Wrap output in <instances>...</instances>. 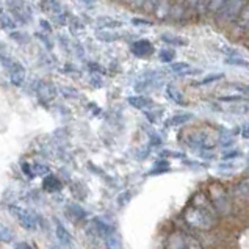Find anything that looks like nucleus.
Wrapping results in <instances>:
<instances>
[{
    "label": "nucleus",
    "instance_id": "42",
    "mask_svg": "<svg viewBox=\"0 0 249 249\" xmlns=\"http://www.w3.org/2000/svg\"><path fill=\"white\" fill-rule=\"evenodd\" d=\"M71 25H72V27H71V32H72V33H77V32H82L83 30V25L77 19H75V22L72 20V22H71Z\"/></svg>",
    "mask_w": 249,
    "mask_h": 249
},
{
    "label": "nucleus",
    "instance_id": "18",
    "mask_svg": "<svg viewBox=\"0 0 249 249\" xmlns=\"http://www.w3.org/2000/svg\"><path fill=\"white\" fill-rule=\"evenodd\" d=\"M66 215L72 219V221H82V219L87 218L88 213L85 212L79 204H71L66 210Z\"/></svg>",
    "mask_w": 249,
    "mask_h": 249
},
{
    "label": "nucleus",
    "instance_id": "40",
    "mask_svg": "<svg viewBox=\"0 0 249 249\" xmlns=\"http://www.w3.org/2000/svg\"><path fill=\"white\" fill-rule=\"evenodd\" d=\"M241 152L238 151V149H233V151H229V152H224L223 154V159L224 160H229V159H235V157H240Z\"/></svg>",
    "mask_w": 249,
    "mask_h": 249
},
{
    "label": "nucleus",
    "instance_id": "44",
    "mask_svg": "<svg viewBox=\"0 0 249 249\" xmlns=\"http://www.w3.org/2000/svg\"><path fill=\"white\" fill-rule=\"evenodd\" d=\"M39 25L42 27V30H44V32H49V33H51V30H52V28H51V24H49L47 20H44V19H42V20H39Z\"/></svg>",
    "mask_w": 249,
    "mask_h": 249
},
{
    "label": "nucleus",
    "instance_id": "46",
    "mask_svg": "<svg viewBox=\"0 0 249 249\" xmlns=\"http://www.w3.org/2000/svg\"><path fill=\"white\" fill-rule=\"evenodd\" d=\"M82 3H85V5H94L96 3V0H80Z\"/></svg>",
    "mask_w": 249,
    "mask_h": 249
},
{
    "label": "nucleus",
    "instance_id": "7",
    "mask_svg": "<svg viewBox=\"0 0 249 249\" xmlns=\"http://www.w3.org/2000/svg\"><path fill=\"white\" fill-rule=\"evenodd\" d=\"M13 18L20 24H28L32 20V10L25 0H8Z\"/></svg>",
    "mask_w": 249,
    "mask_h": 249
},
{
    "label": "nucleus",
    "instance_id": "20",
    "mask_svg": "<svg viewBox=\"0 0 249 249\" xmlns=\"http://www.w3.org/2000/svg\"><path fill=\"white\" fill-rule=\"evenodd\" d=\"M127 102H129V105L135 107V108H138V110H144V108H147V107L152 105L151 99H147L144 96H132V97L127 99Z\"/></svg>",
    "mask_w": 249,
    "mask_h": 249
},
{
    "label": "nucleus",
    "instance_id": "47",
    "mask_svg": "<svg viewBox=\"0 0 249 249\" xmlns=\"http://www.w3.org/2000/svg\"><path fill=\"white\" fill-rule=\"evenodd\" d=\"M16 246H18V248H20V249H22V248H32L30 245H27V243H18Z\"/></svg>",
    "mask_w": 249,
    "mask_h": 249
},
{
    "label": "nucleus",
    "instance_id": "24",
    "mask_svg": "<svg viewBox=\"0 0 249 249\" xmlns=\"http://www.w3.org/2000/svg\"><path fill=\"white\" fill-rule=\"evenodd\" d=\"M161 41L166 42V44H173V46H185V44H187V39L174 36V35H169V33H163L161 35Z\"/></svg>",
    "mask_w": 249,
    "mask_h": 249
},
{
    "label": "nucleus",
    "instance_id": "34",
    "mask_svg": "<svg viewBox=\"0 0 249 249\" xmlns=\"http://www.w3.org/2000/svg\"><path fill=\"white\" fill-rule=\"evenodd\" d=\"M218 101H221V102H232V104H240V102H243V96H221V97H218Z\"/></svg>",
    "mask_w": 249,
    "mask_h": 249
},
{
    "label": "nucleus",
    "instance_id": "2",
    "mask_svg": "<svg viewBox=\"0 0 249 249\" xmlns=\"http://www.w3.org/2000/svg\"><path fill=\"white\" fill-rule=\"evenodd\" d=\"M209 196L212 199L213 205H215L216 212L219 213V216H231L235 212V201H233L232 193L227 191V188L223 183L213 182L209 185Z\"/></svg>",
    "mask_w": 249,
    "mask_h": 249
},
{
    "label": "nucleus",
    "instance_id": "12",
    "mask_svg": "<svg viewBox=\"0 0 249 249\" xmlns=\"http://www.w3.org/2000/svg\"><path fill=\"white\" fill-rule=\"evenodd\" d=\"M35 92H36L41 101H52L55 97V89L52 85L41 82V80L35 82Z\"/></svg>",
    "mask_w": 249,
    "mask_h": 249
},
{
    "label": "nucleus",
    "instance_id": "27",
    "mask_svg": "<svg viewBox=\"0 0 249 249\" xmlns=\"http://www.w3.org/2000/svg\"><path fill=\"white\" fill-rule=\"evenodd\" d=\"M10 38L13 41H16L18 44H28L30 42V38H28V35L27 33H22V32H16V30H13L10 32Z\"/></svg>",
    "mask_w": 249,
    "mask_h": 249
},
{
    "label": "nucleus",
    "instance_id": "39",
    "mask_svg": "<svg viewBox=\"0 0 249 249\" xmlns=\"http://www.w3.org/2000/svg\"><path fill=\"white\" fill-rule=\"evenodd\" d=\"M221 51H223V53H224L226 56H238V55H240L238 51H235V49H232V47H229V46H223V47H221Z\"/></svg>",
    "mask_w": 249,
    "mask_h": 249
},
{
    "label": "nucleus",
    "instance_id": "3",
    "mask_svg": "<svg viewBox=\"0 0 249 249\" xmlns=\"http://www.w3.org/2000/svg\"><path fill=\"white\" fill-rule=\"evenodd\" d=\"M246 0H226V2L221 5L215 13V20L219 27H226L231 25L237 20V18L240 16L241 10L245 8Z\"/></svg>",
    "mask_w": 249,
    "mask_h": 249
},
{
    "label": "nucleus",
    "instance_id": "4",
    "mask_svg": "<svg viewBox=\"0 0 249 249\" xmlns=\"http://www.w3.org/2000/svg\"><path fill=\"white\" fill-rule=\"evenodd\" d=\"M89 232L94 233L97 238H101L107 248H119L121 246V238L116 233L115 227L107 224L105 221L99 218H94L89 224Z\"/></svg>",
    "mask_w": 249,
    "mask_h": 249
},
{
    "label": "nucleus",
    "instance_id": "26",
    "mask_svg": "<svg viewBox=\"0 0 249 249\" xmlns=\"http://www.w3.org/2000/svg\"><path fill=\"white\" fill-rule=\"evenodd\" d=\"M226 63L231 66H238V68H249V61H246L241 56H226Z\"/></svg>",
    "mask_w": 249,
    "mask_h": 249
},
{
    "label": "nucleus",
    "instance_id": "35",
    "mask_svg": "<svg viewBox=\"0 0 249 249\" xmlns=\"http://www.w3.org/2000/svg\"><path fill=\"white\" fill-rule=\"evenodd\" d=\"M226 2V0H212L210 2V8H209V14H213L215 16V13L221 8V5Z\"/></svg>",
    "mask_w": 249,
    "mask_h": 249
},
{
    "label": "nucleus",
    "instance_id": "5",
    "mask_svg": "<svg viewBox=\"0 0 249 249\" xmlns=\"http://www.w3.org/2000/svg\"><path fill=\"white\" fill-rule=\"evenodd\" d=\"M2 65L5 69H8V75H10V82L13 87L16 88H22L25 79H27V71L25 68L20 65L19 61L8 58L5 52H2Z\"/></svg>",
    "mask_w": 249,
    "mask_h": 249
},
{
    "label": "nucleus",
    "instance_id": "21",
    "mask_svg": "<svg viewBox=\"0 0 249 249\" xmlns=\"http://www.w3.org/2000/svg\"><path fill=\"white\" fill-rule=\"evenodd\" d=\"M42 6H44V10L51 13L52 16H58V14L63 13L60 0H42Z\"/></svg>",
    "mask_w": 249,
    "mask_h": 249
},
{
    "label": "nucleus",
    "instance_id": "23",
    "mask_svg": "<svg viewBox=\"0 0 249 249\" xmlns=\"http://www.w3.org/2000/svg\"><path fill=\"white\" fill-rule=\"evenodd\" d=\"M191 119H193V113H179V115H174L173 118H171V121L168 124L177 127V125H182L185 123H188V121H191Z\"/></svg>",
    "mask_w": 249,
    "mask_h": 249
},
{
    "label": "nucleus",
    "instance_id": "45",
    "mask_svg": "<svg viewBox=\"0 0 249 249\" xmlns=\"http://www.w3.org/2000/svg\"><path fill=\"white\" fill-rule=\"evenodd\" d=\"M241 137H243V138H249V124H246L243 127V130H241Z\"/></svg>",
    "mask_w": 249,
    "mask_h": 249
},
{
    "label": "nucleus",
    "instance_id": "32",
    "mask_svg": "<svg viewBox=\"0 0 249 249\" xmlns=\"http://www.w3.org/2000/svg\"><path fill=\"white\" fill-rule=\"evenodd\" d=\"M32 169H33L35 176H47L49 174V168L46 165H41V163H33Z\"/></svg>",
    "mask_w": 249,
    "mask_h": 249
},
{
    "label": "nucleus",
    "instance_id": "11",
    "mask_svg": "<svg viewBox=\"0 0 249 249\" xmlns=\"http://www.w3.org/2000/svg\"><path fill=\"white\" fill-rule=\"evenodd\" d=\"M165 248L169 249H187V232L176 231L168 237Z\"/></svg>",
    "mask_w": 249,
    "mask_h": 249
},
{
    "label": "nucleus",
    "instance_id": "36",
    "mask_svg": "<svg viewBox=\"0 0 249 249\" xmlns=\"http://www.w3.org/2000/svg\"><path fill=\"white\" fill-rule=\"evenodd\" d=\"M224 77V74H210L207 75L205 79L201 80V85H207V83H212V82H218V80H221Z\"/></svg>",
    "mask_w": 249,
    "mask_h": 249
},
{
    "label": "nucleus",
    "instance_id": "49",
    "mask_svg": "<svg viewBox=\"0 0 249 249\" xmlns=\"http://www.w3.org/2000/svg\"><path fill=\"white\" fill-rule=\"evenodd\" d=\"M248 163H249V160H248ZM248 171H249V166H248Z\"/></svg>",
    "mask_w": 249,
    "mask_h": 249
},
{
    "label": "nucleus",
    "instance_id": "13",
    "mask_svg": "<svg viewBox=\"0 0 249 249\" xmlns=\"http://www.w3.org/2000/svg\"><path fill=\"white\" fill-rule=\"evenodd\" d=\"M132 52L133 55L140 56V58H144V56L152 55L154 46L147 39H140V41H135L132 44Z\"/></svg>",
    "mask_w": 249,
    "mask_h": 249
},
{
    "label": "nucleus",
    "instance_id": "29",
    "mask_svg": "<svg viewBox=\"0 0 249 249\" xmlns=\"http://www.w3.org/2000/svg\"><path fill=\"white\" fill-rule=\"evenodd\" d=\"M163 0H146V5H144V10L152 13V14H157L160 5H161Z\"/></svg>",
    "mask_w": 249,
    "mask_h": 249
},
{
    "label": "nucleus",
    "instance_id": "19",
    "mask_svg": "<svg viewBox=\"0 0 249 249\" xmlns=\"http://www.w3.org/2000/svg\"><path fill=\"white\" fill-rule=\"evenodd\" d=\"M97 27L102 28V30H115V28H119L123 27V22L121 20H116V19H111V18H99L97 19Z\"/></svg>",
    "mask_w": 249,
    "mask_h": 249
},
{
    "label": "nucleus",
    "instance_id": "37",
    "mask_svg": "<svg viewBox=\"0 0 249 249\" xmlns=\"http://www.w3.org/2000/svg\"><path fill=\"white\" fill-rule=\"evenodd\" d=\"M132 24H133V25H137V27H149V25H152L151 20L141 19V18H133V19H132Z\"/></svg>",
    "mask_w": 249,
    "mask_h": 249
},
{
    "label": "nucleus",
    "instance_id": "28",
    "mask_svg": "<svg viewBox=\"0 0 249 249\" xmlns=\"http://www.w3.org/2000/svg\"><path fill=\"white\" fill-rule=\"evenodd\" d=\"M169 69L173 71V72H177V74H183L187 72V71L190 69V65L188 63H183V61H179V63H171L169 65Z\"/></svg>",
    "mask_w": 249,
    "mask_h": 249
},
{
    "label": "nucleus",
    "instance_id": "31",
    "mask_svg": "<svg viewBox=\"0 0 249 249\" xmlns=\"http://www.w3.org/2000/svg\"><path fill=\"white\" fill-rule=\"evenodd\" d=\"M159 56H160V61L163 63H173L176 53L173 51H168V49H163V51H160Z\"/></svg>",
    "mask_w": 249,
    "mask_h": 249
},
{
    "label": "nucleus",
    "instance_id": "9",
    "mask_svg": "<svg viewBox=\"0 0 249 249\" xmlns=\"http://www.w3.org/2000/svg\"><path fill=\"white\" fill-rule=\"evenodd\" d=\"M232 193V197L235 204L238 205H249V180L245 179V180H240L233 190L231 191Z\"/></svg>",
    "mask_w": 249,
    "mask_h": 249
},
{
    "label": "nucleus",
    "instance_id": "43",
    "mask_svg": "<svg viewBox=\"0 0 249 249\" xmlns=\"http://www.w3.org/2000/svg\"><path fill=\"white\" fill-rule=\"evenodd\" d=\"M151 140H152V141H151V146H159V144H161V141H163V140L159 137V135H155V133L151 137Z\"/></svg>",
    "mask_w": 249,
    "mask_h": 249
},
{
    "label": "nucleus",
    "instance_id": "10",
    "mask_svg": "<svg viewBox=\"0 0 249 249\" xmlns=\"http://www.w3.org/2000/svg\"><path fill=\"white\" fill-rule=\"evenodd\" d=\"M190 10V5H188V0H176V2L171 5V19L177 20V22H180V20H185L187 19V11Z\"/></svg>",
    "mask_w": 249,
    "mask_h": 249
},
{
    "label": "nucleus",
    "instance_id": "14",
    "mask_svg": "<svg viewBox=\"0 0 249 249\" xmlns=\"http://www.w3.org/2000/svg\"><path fill=\"white\" fill-rule=\"evenodd\" d=\"M55 235H56V240L61 243V246H72L74 245L72 235H71L69 231L60 221H55Z\"/></svg>",
    "mask_w": 249,
    "mask_h": 249
},
{
    "label": "nucleus",
    "instance_id": "8",
    "mask_svg": "<svg viewBox=\"0 0 249 249\" xmlns=\"http://www.w3.org/2000/svg\"><path fill=\"white\" fill-rule=\"evenodd\" d=\"M248 28H249V2H246L245 8L240 13V16L237 18L235 22L232 24L231 35L237 38H245Z\"/></svg>",
    "mask_w": 249,
    "mask_h": 249
},
{
    "label": "nucleus",
    "instance_id": "33",
    "mask_svg": "<svg viewBox=\"0 0 249 249\" xmlns=\"http://www.w3.org/2000/svg\"><path fill=\"white\" fill-rule=\"evenodd\" d=\"M127 6H130L132 10H144L146 0H124Z\"/></svg>",
    "mask_w": 249,
    "mask_h": 249
},
{
    "label": "nucleus",
    "instance_id": "22",
    "mask_svg": "<svg viewBox=\"0 0 249 249\" xmlns=\"http://www.w3.org/2000/svg\"><path fill=\"white\" fill-rule=\"evenodd\" d=\"M0 20H2V28L3 30L13 32L16 28V19L11 18V14H8L5 11V8H2V14H0Z\"/></svg>",
    "mask_w": 249,
    "mask_h": 249
},
{
    "label": "nucleus",
    "instance_id": "48",
    "mask_svg": "<svg viewBox=\"0 0 249 249\" xmlns=\"http://www.w3.org/2000/svg\"><path fill=\"white\" fill-rule=\"evenodd\" d=\"M116 2H124V0H116Z\"/></svg>",
    "mask_w": 249,
    "mask_h": 249
},
{
    "label": "nucleus",
    "instance_id": "25",
    "mask_svg": "<svg viewBox=\"0 0 249 249\" xmlns=\"http://www.w3.org/2000/svg\"><path fill=\"white\" fill-rule=\"evenodd\" d=\"M97 38L105 42H113V41H118L121 36H119V33H115L111 30H102V32H97Z\"/></svg>",
    "mask_w": 249,
    "mask_h": 249
},
{
    "label": "nucleus",
    "instance_id": "6",
    "mask_svg": "<svg viewBox=\"0 0 249 249\" xmlns=\"http://www.w3.org/2000/svg\"><path fill=\"white\" fill-rule=\"evenodd\" d=\"M8 210L14 216V219H16V221L22 227H25L27 231H36L38 229V218L35 216L33 213H30L22 207H18V205H10Z\"/></svg>",
    "mask_w": 249,
    "mask_h": 249
},
{
    "label": "nucleus",
    "instance_id": "16",
    "mask_svg": "<svg viewBox=\"0 0 249 249\" xmlns=\"http://www.w3.org/2000/svg\"><path fill=\"white\" fill-rule=\"evenodd\" d=\"M61 187H63L61 180L53 174H47L44 177V180H42V188L49 191V193H56V191L61 190Z\"/></svg>",
    "mask_w": 249,
    "mask_h": 249
},
{
    "label": "nucleus",
    "instance_id": "41",
    "mask_svg": "<svg viewBox=\"0 0 249 249\" xmlns=\"http://www.w3.org/2000/svg\"><path fill=\"white\" fill-rule=\"evenodd\" d=\"M22 171L27 174L28 179H33V177H35L33 169H32V165H28V163H22Z\"/></svg>",
    "mask_w": 249,
    "mask_h": 249
},
{
    "label": "nucleus",
    "instance_id": "15",
    "mask_svg": "<svg viewBox=\"0 0 249 249\" xmlns=\"http://www.w3.org/2000/svg\"><path fill=\"white\" fill-rule=\"evenodd\" d=\"M210 2H212V0H188L190 11H193L196 16H204V14H209Z\"/></svg>",
    "mask_w": 249,
    "mask_h": 249
},
{
    "label": "nucleus",
    "instance_id": "1",
    "mask_svg": "<svg viewBox=\"0 0 249 249\" xmlns=\"http://www.w3.org/2000/svg\"><path fill=\"white\" fill-rule=\"evenodd\" d=\"M182 218L191 231L209 232L213 227H216L219 213L216 212L210 196L205 195L204 191H199L191 197L190 204L182 213Z\"/></svg>",
    "mask_w": 249,
    "mask_h": 249
},
{
    "label": "nucleus",
    "instance_id": "17",
    "mask_svg": "<svg viewBox=\"0 0 249 249\" xmlns=\"http://www.w3.org/2000/svg\"><path fill=\"white\" fill-rule=\"evenodd\" d=\"M166 96H168V99H171V101H173L174 104H177V105H182V107L188 105V101L183 97L182 92L177 89L174 85H171V83L166 87Z\"/></svg>",
    "mask_w": 249,
    "mask_h": 249
},
{
    "label": "nucleus",
    "instance_id": "30",
    "mask_svg": "<svg viewBox=\"0 0 249 249\" xmlns=\"http://www.w3.org/2000/svg\"><path fill=\"white\" fill-rule=\"evenodd\" d=\"M13 238H14L13 232L5 224H2V227H0V240H2L3 243H8V241H13Z\"/></svg>",
    "mask_w": 249,
    "mask_h": 249
},
{
    "label": "nucleus",
    "instance_id": "38",
    "mask_svg": "<svg viewBox=\"0 0 249 249\" xmlns=\"http://www.w3.org/2000/svg\"><path fill=\"white\" fill-rule=\"evenodd\" d=\"M35 36H36V38H39V39H41V42H42V44H44V46H46L47 49H52V47H53L52 41L49 39V38L46 36V35H42V33H36V35H35Z\"/></svg>",
    "mask_w": 249,
    "mask_h": 249
}]
</instances>
